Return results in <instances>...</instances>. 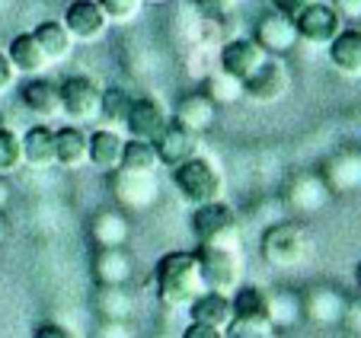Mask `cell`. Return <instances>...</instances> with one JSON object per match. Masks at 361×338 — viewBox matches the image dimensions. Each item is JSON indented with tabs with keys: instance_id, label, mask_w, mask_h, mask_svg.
Wrapping results in <instances>:
<instances>
[{
	"instance_id": "cell-1",
	"label": "cell",
	"mask_w": 361,
	"mask_h": 338,
	"mask_svg": "<svg viewBox=\"0 0 361 338\" xmlns=\"http://www.w3.org/2000/svg\"><path fill=\"white\" fill-rule=\"evenodd\" d=\"M154 281H157V300L166 310H189L208 291L195 252H166L154 268Z\"/></svg>"
},
{
	"instance_id": "cell-2",
	"label": "cell",
	"mask_w": 361,
	"mask_h": 338,
	"mask_svg": "<svg viewBox=\"0 0 361 338\" xmlns=\"http://www.w3.org/2000/svg\"><path fill=\"white\" fill-rule=\"evenodd\" d=\"M198 265L208 291H218L231 297L246 277L243 243H221V246H198Z\"/></svg>"
},
{
	"instance_id": "cell-3",
	"label": "cell",
	"mask_w": 361,
	"mask_h": 338,
	"mask_svg": "<svg viewBox=\"0 0 361 338\" xmlns=\"http://www.w3.org/2000/svg\"><path fill=\"white\" fill-rule=\"evenodd\" d=\"M259 249H262V258H266L272 268L288 271V268H298V265L307 262V256L314 252V239H310L307 227H300V223L279 220L262 233Z\"/></svg>"
},
{
	"instance_id": "cell-4",
	"label": "cell",
	"mask_w": 361,
	"mask_h": 338,
	"mask_svg": "<svg viewBox=\"0 0 361 338\" xmlns=\"http://www.w3.org/2000/svg\"><path fill=\"white\" fill-rule=\"evenodd\" d=\"M173 185H176V192L192 208L224 201V176H221V169L214 166V160H208V156H202V154L173 169Z\"/></svg>"
},
{
	"instance_id": "cell-5",
	"label": "cell",
	"mask_w": 361,
	"mask_h": 338,
	"mask_svg": "<svg viewBox=\"0 0 361 338\" xmlns=\"http://www.w3.org/2000/svg\"><path fill=\"white\" fill-rule=\"evenodd\" d=\"M192 233H195L198 246H221V243H243L240 237V223L231 204L214 201L202 204L192 211Z\"/></svg>"
},
{
	"instance_id": "cell-6",
	"label": "cell",
	"mask_w": 361,
	"mask_h": 338,
	"mask_svg": "<svg viewBox=\"0 0 361 338\" xmlns=\"http://www.w3.org/2000/svg\"><path fill=\"white\" fill-rule=\"evenodd\" d=\"M61 89V115L71 125H90L99 122L102 112V87L90 77H68V80L58 83Z\"/></svg>"
},
{
	"instance_id": "cell-7",
	"label": "cell",
	"mask_w": 361,
	"mask_h": 338,
	"mask_svg": "<svg viewBox=\"0 0 361 338\" xmlns=\"http://www.w3.org/2000/svg\"><path fill=\"white\" fill-rule=\"evenodd\" d=\"M294 26H298L300 42L317 45V48H329L336 35L345 29V23H342L339 13L329 7V0H310V4L294 16Z\"/></svg>"
},
{
	"instance_id": "cell-8",
	"label": "cell",
	"mask_w": 361,
	"mask_h": 338,
	"mask_svg": "<svg viewBox=\"0 0 361 338\" xmlns=\"http://www.w3.org/2000/svg\"><path fill=\"white\" fill-rule=\"evenodd\" d=\"M173 125V115L166 112V106L154 96H137L131 99V108H128V118H125V134L131 141H157L166 128Z\"/></svg>"
},
{
	"instance_id": "cell-9",
	"label": "cell",
	"mask_w": 361,
	"mask_h": 338,
	"mask_svg": "<svg viewBox=\"0 0 361 338\" xmlns=\"http://www.w3.org/2000/svg\"><path fill=\"white\" fill-rule=\"evenodd\" d=\"M112 195L122 204V211H150L160 198V185L157 176H147V173H128V169H118L112 173Z\"/></svg>"
},
{
	"instance_id": "cell-10",
	"label": "cell",
	"mask_w": 361,
	"mask_h": 338,
	"mask_svg": "<svg viewBox=\"0 0 361 338\" xmlns=\"http://www.w3.org/2000/svg\"><path fill=\"white\" fill-rule=\"evenodd\" d=\"M288 89H291V70H288L279 58H269V61L243 83V96H250L252 102H262V106H272V102L285 99Z\"/></svg>"
},
{
	"instance_id": "cell-11",
	"label": "cell",
	"mask_w": 361,
	"mask_h": 338,
	"mask_svg": "<svg viewBox=\"0 0 361 338\" xmlns=\"http://www.w3.org/2000/svg\"><path fill=\"white\" fill-rule=\"evenodd\" d=\"M61 23L71 32V39L80 42V45L99 42L106 35V29H109V20H106V13L99 10L96 0H71Z\"/></svg>"
},
{
	"instance_id": "cell-12",
	"label": "cell",
	"mask_w": 361,
	"mask_h": 338,
	"mask_svg": "<svg viewBox=\"0 0 361 338\" xmlns=\"http://www.w3.org/2000/svg\"><path fill=\"white\" fill-rule=\"evenodd\" d=\"M269 61V54L256 45V39H231L221 45V54H218V64L224 74L237 77V80H250L262 64Z\"/></svg>"
},
{
	"instance_id": "cell-13",
	"label": "cell",
	"mask_w": 361,
	"mask_h": 338,
	"mask_svg": "<svg viewBox=\"0 0 361 338\" xmlns=\"http://www.w3.org/2000/svg\"><path fill=\"white\" fill-rule=\"evenodd\" d=\"M252 39H256V45H259L269 58H281V54L294 51L300 35H298L294 20H288V16H281L272 10V13H266L259 23H256V35H252Z\"/></svg>"
},
{
	"instance_id": "cell-14",
	"label": "cell",
	"mask_w": 361,
	"mask_h": 338,
	"mask_svg": "<svg viewBox=\"0 0 361 338\" xmlns=\"http://www.w3.org/2000/svg\"><path fill=\"white\" fill-rule=\"evenodd\" d=\"M20 102L32 118H39L42 125L61 118V89L55 80H45V77H32L29 83H23L20 89Z\"/></svg>"
},
{
	"instance_id": "cell-15",
	"label": "cell",
	"mask_w": 361,
	"mask_h": 338,
	"mask_svg": "<svg viewBox=\"0 0 361 338\" xmlns=\"http://www.w3.org/2000/svg\"><path fill=\"white\" fill-rule=\"evenodd\" d=\"M300 303H304V316L317 325H339L348 310V300L329 284L310 287V291L300 297Z\"/></svg>"
},
{
	"instance_id": "cell-16",
	"label": "cell",
	"mask_w": 361,
	"mask_h": 338,
	"mask_svg": "<svg viewBox=\"0 0 361 338\" xmlns=\"http://www.w3.org/2000/svg\"><path fill=\"white\" fill-rule=\"evenodd\" d=\"M285 198L294 211H300V214H317V211H323L329 204L333 192H329V185L323 182V176L300 173V176H294L291 182H288Z\"/></svg>"
},
{
	"instance_id": "cell-17",
	"label": "cell",
	"mask_w": 361,
	"mask_h": 338,
	"mask_svg": "<svg viewBox=\"0 0 361 338\" xmlns=\"http://www.w3.org/2000/svg\"><path fill=\"white\" fill-rule=\"evenodd\" d=\"M154 147H157L160 166L176 169V166H183V163H189L192 156H198V150H202V137L192 134V131H185V128H179V125H170V128L154 141Z\"/></svg>"
},
{
	"instance_id": "cell-18",
	"label": "cell",
	"mask_w": 361,
	"mask_h": 338,
	"mask_svg": "<svg viewBox=\"0 0 361 338\" xmlns=\"http://www.w3.org/2000/svg\"><path fill=\"white\" fill-rule=\"evenodd\" d=\"M323 182L329 185L333 195H345V192L361 189V150H339L329 156L323 166Z\"/></svg>"
},
{
	"instance_id": "cell-19",
	"label": "cell",
	"mask_w": 361,
	"mask_h": 338,
	"mask_svg": "<svg viewBox=\"0 0 361 338\" xmlns=\"http://www.w3.org/2000/svg\"><path fill=\"white\" fill-rule=\"evenodd\" d=\"M214 118H218V106H214L204 93L183 96L176 112H173V125H179V128L192 131V134H198V137H202L204 131H212Z\"/></svg>"
},
{
	"instance_id": "cell-20",
	"label": "cell",
	"mask_w": 361,
	"mask_h": 338,
	"mask_svg": "<svg viewBox=\"0 0 361 338\" xmlns=\"http://www.w3.org/2000/svg\"><path fill=\"white\" fill-rule=\"evenodd\" d=\"M93 275L99 287H125L135 275V258L125 249H99L93 258Z\"/></svg>"
},
{
	"instance_id": "cell-21",
	"label": "cell",
	"mask_w": 361,
	"mask_h": 338,
	"mask_svg": "<svg viewBox=\"0 0 361 338\" xmlns=\"http://www.w3.org/2000/svg\"><path fill=\"white\" fill-rule=\"evenodd\" d=\"M90 163V134L80 125H64L55 131V166L83 169Z\"/></svg>"
},
{
	"instance_id": "cell-22",
	"label": "cell",
	"mask_w": 361,
	"mask_h": 338,
	"mask_svg": "<svg viewBox=\"0 0 361 338\" xmlns=\"http://www.w3.org/2000/svg\"><path fill=\"white\" fill-rule=\"evenodd\" d=\"M122 154H125V137L116 128H99L90 134V166L99 173H118L122 169Z\"/></svg>"
},
{
	"instance_id": "cell-23",
	"label": "cell",
	"mask_w": 361,
	"mask_h": 338,
	"mask_svg": "<svg viewBox=\"0 0 361 338\" xmlns=\"http://www.w3.org/2000/svg\"><path fill=\"white\" fill-rule=\"evenodd\" d=\"M90 237L96 239V246L99 249H122L125 243L131 239V220L125 211H99V214L93 217V223H90Z\"/></svg>"
},
{
	"instance_id": "cell-24",
	"label": "cell",
	"mask_w": 361,
	"mask_h": 338,
	"mask_svg": "<svg viewBox=\"0 0 361 338\" xmlns=\"http://www.w3.org/2000/svg\"><path fill=\"white\" fill-rule=\"evenodd\" d=\"M23 141V166L29 169H51L55 166V128L32 125L20 134Z\"/></svg>"
},
{
	"instance_id": "cell-25",
	"label": "cell",
	"mask_w": 361,
	"mask_h": 338,
	"mask_svg": "<svg viewBox=\"0 0 361 338\" xmlns=\"http://www.w3.org/2000/svg\"><path fill=\"white\" fill-rule=\"evenodd\" d=\"M7 58H10V64L16 68V74H26L29 80H32V77H42L48 68H51L32 32L16 35V39L10 42V48H7Z\"/></svg>"
},
{
	"instance_id": "cell-26",
	"label": "cell",
	"mask_w": 361,
	"mask_h": 338,
	"mask_svg": "<svg viewBox=\"0 0 361 338\" xmlns=\"http://www.w3.org/2000/svg\"><path fill=\"white\" fill-rule=\"evenodd\" d=\"M326 51H329V64L342 77H361V29L345 26Z\"/></svg>"
},
{
	"instance_id": "cell-27",
	"label": "cell",
	"mask_w": 361,
	"mask_h": 338,
	"mask_svg": "<svg viewBox=\"0 0 361 338\" xmlns=\"http://www.w3.org/2000/svg\"><path fill=\"white\" fill-rule=\"evenodd\" d=\"M189 319L192 323H202V325H212V329L224 332L227 325L233 323V300L227 297V294L204 291L202 297L189 306Z\"/></svg>"
},
{
	"instance_id": "cell-28",
	"label": "cell",
	"mask_w": 361,
	"mask_h": 338,
	"mask_svg": "<svg viewBox=\"0 0 361 338\" xmlns=\"http://www.w3.org/2000/svg\"><path fill=\"white\" fill-rule=\"evenodd\" d=\"M32 35H35V42L42 45V51H45L48 64H61V61H68L71 54H74V45H77V42L71 39V32L64 29L61 20H45V23H39V26L32 29Z\"/></svg>"
},
{
	"instance_id": "cell-29",
	"label": "cell",
	"mask_w": 361,
	"mask_h": 338,
	"mask_svg": "<svg viewBox=\"0 0 361 338\" xmlns=\"http://www.w3.org/2000/svg\"><path fill=\"white\" fill-rule=\"evenodd\" d=\"M93 303H96V313H99L102 323H131V316H135V297H131L128 284L99 287Z\"/></svg>"
},
{
	"instance_id": "cell-30",
	"label": "cell",
	"mask_w": 361,
	"mask_h": 338,
	"mask_svg": "<svg viewBox=\"0 0 361 338\" xmlns=\"http://www.w3.org/2000/svg\"><path fill=\"white\" fill-rule=\"evenodd\" d=\"M266 319L272 323V329H291L304 319V303H300V294L294 291H272L266 294Z\"/></svg>"
},
{
	"instance_id": "cell-31",
	"label": "cell",
	"mask_w": 361,
	"mask_h": 338,
	"mask_svg": "<svg viewBox=\"0 0 361 338\" xmlns=\"http://www.w3.org/2000/svg\"><path fill=\"white\" fill-rule=\"evenodd\" d=\"M122 169L128 173H147L154 176L160 169V156H157V147L150 141H125V154H122Z\"/></svg>"
},
{
	"instance_id": "cell-32",
	"label": "cell",
	"mask_w": 361,
	"mask_h": 338,
	"mask_svg": "<svg viewBox=\"0 0 361 338\" xmlns=\"http://www.w3.org/2000/svg\"><path fill=\"white\" fill-rule=\"evenodd\" d=\"M266 294L256 284H240L231 294L233 300V319H266Z\"/></svg>"
},
{
	"instance_id": "cell-33",
	"label": "cell",
	"mask_w": 361,
	"mask_h": 338,
	"mask_svg": "<svg viewBox=\"0 0 361 338\" xmlns=\"http://www.w3.org/2000/svg\"><path fill=\"white\" fill-rule=\"evenodd\" d=\"M204 96H208L214 106H231V102L243 99V80L224 74V70L208 74V80H204Z\"/></svg>"
},
{
	"instance_id": "cell-34",
	"label": "cell",
	"mask_w": 361,
	"mask_h": 338,
	"mask_svg": "<svg viewBox=\"0 0 361 338\" xmlns=\"http://www.w3.org/2000/svg\"><path fill=\"white\" fill-rule=\"evenodd\" d=\"M128 108H131V96L125 93L122 87L102 89V112H99V118L106 122V128H116V131L125 128Z\"/></svg>"
},
{
	"instance_id": "cell-35",
	"label": "cell",
	"mask_w": 361,
	"mask_h": 338,
	"mask_svg": "<svg viewBox=\"0 0 361 338\" xmlns=\"http://www.w3.org/2000/svg\"><path fill=\"white\" fill-rule=\"evenodd\" d=\"M23 166V141L13 128L0 125V176H10Z\"/></svg>"
},
{
	"instance_id": "cell-36",
	"label": "cell",
	"mask_w": 361,
	"mask_h": 338,
	"mask_svg": "<svg viewBox=\"0 0 361 338\" xmlns=\"http://www.w3.org/2000/svg\"><path fill=\"white\" fill-rule=\"evenodd\" d=\"M224 338H275V329L269 319H233Z\"/></svg>"
},
{
	"instance_id": "cell-37",
	"label": "cell",
	"mask_w": 361,
	"mask_h": 338,
	"mask_svg": "<svg viewBox=\"0 0 361 338\" xmlns=\"http://www.w3.org/2000/svg\"><path fill=\"white\" fill-rule=\"evenodd\" d=\"M109 23H131L144 10V0H96Z\"/></svg>"
},
{
	"instance_id": "cell-38",
	"label": "cell",
	"mask_w": 361,
	"mask_h": 338,
	"mask_svg": "<svg viewBox=\"0 0 361 338\" xmlns=\"http://www.w3.org/2000/svg\"><path fill=\"white\" fill-rule=\"evenodd\" d=\"M93 338H137V332L131 323H99Z\"/></svg>"
},
{
	"instance_id": "cell-39",
	"label": "cell",
	"mask_w": 361,
	"mask_h": 338,
	"mask_svg": "<svg viewBox=\"0 0 361 338\" xmlns=\"http://www.w3.org/2000/svg\"><path fill=\"white\" fill-rule=\"evenodd\" d=\"M342 23H361V0H329Z\"/></svg>"
},
{
	"instance_id": "cell-40",
	"label": "cell",
	"mask_w": 361,
	"mask_h": 338,
	"mask_svg": "<svg viewBox=\"0 0 361 338\" xmlns=\"http://www.w3.org/2000/svg\"><path fill=\"white\" fill-rule=\"evenodd\" d=\"M32 338H80V335L74 329H68L64 323H42V325H35Z\"/></svg>"
},
{
	"instance_id": "cell-41",
	"label": "cell",
	"mask_w": 361,
	"mask_h": 338,
	"mask_svg": "<svg viewBox=\"0 0 361 338\" xmlns=\"http://www.w3.org/2000/svg\"><path fill=\"white\" fill-rule=\"evenodd\" d=\"M16 68L10 64V58H7V51H0V96L4 93H10L13 89V83H16Z\"/></svg>"
},
{
	"instance_id": "cell-42",
	"label": "cell",
	"mask_w": 361,
	"mask_h": 338,
	"mask_svg": "<svg viewBox=\"0 0 361 338\" xmlns=\"http://www.w3.org/2000/svg\"><path fill=\"white\" fill-rule=\"evenodd\" d=\"M179 338H224V332L212 329V325H202V323H189L179 332Z\"/></svg>"
},
{
	"instance_id": "cell-43",
	"label": "cell",
	"mask_w": 361,
	"mask_h": 338,
	"mask_svg": "<svg viewBox=\"0 0 361 338\" xmlns=\"http://www.w3.org/2000/svg\"><path fill=\"white\" fill-rule=\"evenodd\" d=\"M307 4H310V0H272V10L275 13H281V16H288V20H294Z\"/></svg>"
},
{
	"instance_id": "cell-44",
	"label": "cell",
	"mask_w": 361,
	"mask_h": 338,
	"mask_svg": "<svg viewBox=\"0 0 361 338\" xmlns=\"http://www.w3.org/2000/svg\"><path fill=\"white\" fill-rule=\"evenodd\" d=\"M342 323H345L348 329H352L355 335L361 338V300H358V303H348V310H345V319H342Z\"/></svg>"
},
{
	"instance_id": "cell-45",
	"label": "cell",
	"mask_w": 361,
	"mask_h": 338,
	"mask_svg": "<svg viewBox=\"0 0 361 338\" xmlns=\"http://www.w3.org/2000/svg\"><path fill=\"white\" fill-rule=\"evenodd\" d=\"M10 195H13V192H10V182H7V176H0V214L7 211V204H10Z\"/></svg>"
},
{
	"instance_id": "cell-46",
	"label": "cell",
	"mask_w": 361,
	"mask_h": 338,
	"mask_svg": "<svg viewBox=\"0 0 361 338\" xmlns=\"http://www.w3.org/2000/svg\"><path fill=\"white\" fill-rule=\"evenodd\" d=\"M4 239H7V220H4V214H0V246H4Z\"/></svg>"
},
{
	"instance_id": "cell-47",
	"label": "cell",
	"mask_w": 361,
	"mask_h": 338,
	"mask_svg": "<svg viewBox=\"0 0 361 338\" xmlns=\"http://www.w3.org/2000/svg\"><path fill=\"white\" fill-rule=\"evenodd\" d=\"M355 277H358V287H361V262H358V268H355Z\"/></svg>"
},
{
	"instance_id": "cell-48",
	"label": "cell",
	"mask_w": 361,
	"mask_h": 338,
	"mask_svg": "<svg viewBox=\"0 0 361 338\" xmlns=\"http://www.w3.org/2000/svg\"><path fill=\"white\" fill-rule=\"evenodd\" d=\"M144 4H170V0H144Z\"/></svg>"
}]
</instances>
